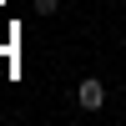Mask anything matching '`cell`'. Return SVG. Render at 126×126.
Here are the masks:
<instances>
[{
    "label": "cell",
    "instance_id": "cell-1",
    "mask_svg": "<svg viewBox=\"0 0 126 126\" xmlns=\"http://www.w3.org/2000/svg\"><path fill=\"white\" fill-rule=\"evenodd\" d=\"M76 101H81L86 111H101V106H106V81H101V76H86V81L76 86Z\"/></svg>",
    "mask_w": 126,
    "mask_h": 126
}]
</instances>
